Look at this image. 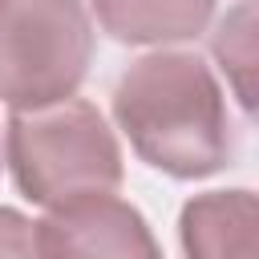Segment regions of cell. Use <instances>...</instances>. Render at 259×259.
Returning a JSON list of instances; mask_svg holds the SVG:
<instances>
[{
    "label": "cell",
    "mask_w": 259,
    "mask_h": 259,
    "mask_svg": "<svg viewBox=\"0 0 259 259\" xmlns=\"http://www.w3.org/2000/svg\"><path fill=\"white\" fill-rule=\"evenodd\" d=\"M113 121L134 154L166 178H210L231 162V117L219 77L198 53L158 49L117 77Z\"/></svg>",
    "instance_id": "cell-1"
},
{
    "label": "cell",
    "mask_w": 259,
    "mask_h": 259,
    "mask_svg": "<svg viewBox=\"0 0 259 259\" xmlns=\"http://www.w3.org/2000/svg\"><path fill=\"white\" fill-rule=\"evenodd\" d=\"M4 154L16 190L45 210L85 194H109L125 178L113 125L77 93L36 109H12Z\"/></svg>",
    "instance_id": "cell-2"
},
{
    "label": "cell",
    "mask_w": 259,
    "mask_h": 259,
    "mask_svg": "<svg viewBox=\"0 0 259 259\" xmlns=\"http://www.w3.org/2000/svg\"><path fill=\"white\" fill-rule=\"evenodd\" d=\"M85 0H0V101L36 109L81 89L93 65Z\"/></svg>",
    "instance_id": "cell-3"
},
{
    "label": "cell",
    "mask_w": 259,
    "mask_h": 259,
    "mask_svg": "<svg viewBox=\"0 0 259 259\" xmlns=\"http://www.w3.org/2000/svg\"><path fill=\"white\" fill-rule=\"evenodd\" d=\"M36 235L45 259H166L146 214L113 190L49 206Z\"/></svg>",
    "instance_id": "cell-4"
},
{
    "label": "cell",
    "mask_w": 259,
    "mask_h": 259,
    "mask_svg": "<svg viewBox=\"0 0 259 259\" xmlns=\"http://www.w3.org/2000/svg\"><path fill=\"white\" fill-rule=\"evenodd\" d=\"M259 206L247 186L194 194L178 214L186 259H255Z\"/></svg>",
    "instance_id": "cell-5"
},
{
    "label": "cell",
    "mask_w": 259,
    "mask_h": 259,
    "mask_svg": "<svg viewBox=\"0 0 259 259\" xmlns=\"http://www.w3.org/2000/svg\"><path fill=\"white\" fill-rule=\"evenodd\" d=\"M101 32L121 45H178L206 32L214 0H89Z\"/></svg>",
    "instance_id": "cell-6"
},
{
    "label": "cell",
    "mask_w": 259,
    "mask_h": 259,
    "mask_svg": "<svg viewBox=\"0 0 259 259\" xmlns=\"http://www.w3.org/2000/svg\"><path fill=\"white\" fill-rule=\"evenodd\" d=\"M210 53L219 61V69L227 73L239 105L251 113L255 109V4L251 0H239L210 32Z\"/></svg>",
    "instance_id": "cell-7"
},
{
    "label": "cell",
    "mask_w": 259,
    "mask_h": 259,
    "mask_svg": "<svg viewBox=\"0 0 259 259\" xmlns=\"http://www.w3.org/2000/svg\"><path fill=\"white\" fill-rule=\"evenodd\" d=\"M0 259H45L36 223L16 206H0Z\"/></svg>",
    "instance_id": "cell-8"
}]
</instances>
